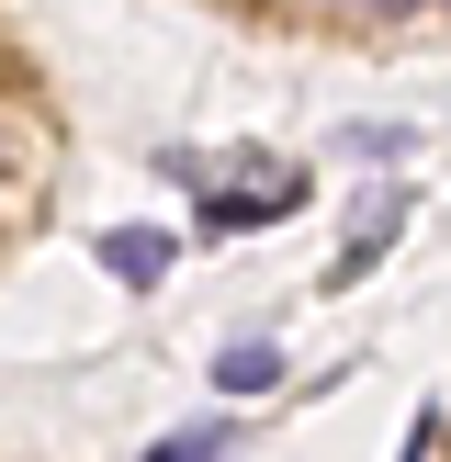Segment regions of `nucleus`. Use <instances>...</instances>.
Listing matches in <instances>:
<instances>
[{"label": "nucleus", "instance_id": "obj_2", "mask_svg": "<svg viewBox=\"0 0 451 462\" xmlns=\"http://www.w3.org/2000/svg\"><path fill=\"white\" fill-rule=\"evenodd\" d=\"M102 271H113V282H135V293H147L158 271H170V237H158V226H113V237H102Z\"/></svg>", "mask_w": 451, "mask_h": 462}, {"label": "nucleus", "instance_id": "obj_4", "mask_svg": "<svg viewBox=\"0 0 451 462\" xmlns=\"http://www.w3.org/2000/svg\"><path fill=\"white\" fill-rule=\"evenodd\" d=\"M215 383L226 395H271V383H282V350H271V338H237V350H215Z\"/></svg>", "mask_w": 451, "mask_h": 462}, {"label": "nucleus", "instance_id": "obj_7", "mask_svg": "<svg viewBox=\"0 0 451 462\" xmlns=\"http://www.w3.org/2000/svg\"><path fill=\"white\" fill-rule=\"evenodd\" d=\"M440 12H451V0H440Z\"/></svg>", "mask_w": 451, "mask_h": 462}, {"label": "nucleus", "instance_id": "obj_5", "mask_svg": "<svg viewBox=\"0 0 451 462\" xmlns=\"http://www.w3.org/2000/svg\"><path fill=\"white\" fill-rule=\"evenodd\" d=\"M147 462H226V429H192V440H158Z\"/></svg>", "mask_w": 451, "mask_h": 462}, {"label": "nucleus", "instance_id": "obj_6", "mask_svg": "<svg viewBox=\"0 0 451 462\" xmlns=\"http://www.w3.org/2000/svg\"><path fill=\"white\" fill-rule=\"evenodd\" d=\"M338 12H373V23H383V12H418V0H338Z\"/></svg>", "mask_w": 451, "mask_h": 462}, {"label": "nucleus", "instance_id": "obj_1", "mask_svg": "<svg viewBox=\"0 0 451 462\" xmlns=\"http://www.w3.org/2000/svg\"><path fill=\"white\" fill-rule=\"evenodd\" d=\"M305 203V180H260V192H203V237H237V226H271V215H293Z\"/></svg>", "mask_w": 451, "mask_h": 462}, {"label": "nucleus", "instance_id": "obj_3", "mask_svg": "<svg viewBox=\"0 0 451 462\" xmlns=\"http://www.w3.org/2000/svg\"><path fill=\"white\" fill-rule=\"evenodd\" d=\"M395 226H406V203H395V192H373V203L350 215V260H338V282H361V271L383 260V237H395Z\"/></svg>", "mask_w": 451, "mask_h": 462}]
</instances>
